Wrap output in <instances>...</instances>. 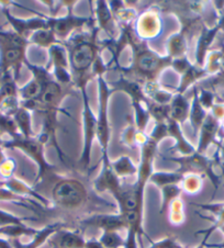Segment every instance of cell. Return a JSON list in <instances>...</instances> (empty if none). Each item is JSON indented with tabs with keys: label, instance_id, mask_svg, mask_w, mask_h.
Masks as SVG:
<instances>
[{
	"label": "cell",
	"instance_id": "cell-2",
	"mask_svg": "<svg viewBox=\"0 0 224 248\" xmlns=\"http://www.w3.org/2000/svg\"><path fill=\"white\" fill-rule=\"evenodd\" d=\"M96 46L90 42H81L74 47L70 55V63L76 72H85L95 62Z\"/></svg>",
	"mask_w": 224,
	"mask_h": 248
},
{
	"label": "cell",
	"instance_id": "cell-26",
	"mask_svg": "<svg viewBox=\"0 0 224 248\" xmlns=\"http://www.w3.org/2000/svg\"><path fill=\"white\" fill-rule=\"evenodd\" d=\"M182 47H184V40L181 38H175L172 41V53L174 55H180L182 53Z\"/></svg>",
	"mask_w": 224,
	"mask_h": 248
},
{
	"label": "cell",
	"instance_id": "cell-13",
	"mask_svg": "<svg viewBox=\"0 0 224 248\" xmlns=\"http://www.w3.org/2000/svg\"><path fill=\"white\" fill-rule=\"evenodd\" d=\"M206 118H207L206 110L201 106L200 101H199V97L196 93L194 94L192 110H190V121H192L194 132H198L201 129V126H202L203 122H205Z\"/></svg>",
	"mask_w": 224,
	"mask_h": 248
},
{
	"label": "cell",
	"instance_id": "cell-12",
	"mask_svg": "<svg viewBox=\"0 0 224 248\" xmlns=\"http://www.w3.org/2000/svg\"><path fill=\"white\" fill-rule=\"evenodd\" d=\"M218 32H219V28L217 26L212 29H207V30L202 32L200 40H199L198 53H197L199 64H202V62L206 57L207 51H208V47L210 46V44L212 43V41L214 40L215 35H217Z\"/></svg>",
	"mask_w": 224,
	"mask_h": 248
},
{
	"label": "cell",
	"instance_id": "cell-30",
	"mask_svg": "<svg viewBox=\"0 0 224 248\" xmlns=\"http://www.w3.org/2000/svg\"><path fill=\"white\" fill-rule=\"evenodd\" d=\"M208 248H224V243L223 244H214V245H207Z\"/></svg>",
	"mask_w": 224,
	"mask_h": 248
},
{
	"label": "cell",
	"instance_id": "cell-7",
	"mask_svg": "<svg viewBox=\"0 0 224 248\" xmlns=\"http://www.w3.org/2000/svg\"><path fill=\"white\" fill-rule=\"evenodd\" d=\"M86 241L80 235L68 231H61L57 236L49 242L53 248H84Z\"/></svg>",
	"mask_w": 224,
	"mask_h": 248
},
{
	"label": "cell",
	"instance_id": "cell-20",
	"mask_svg": "<svg viewBox=\"0 0 224 248\" xmlns=\"http://www.w3.org/2000/svg\"><path fill=\"white\" fill-rule=\"evenodd\" d=\"M16 120L19 126H21L23 133L26 134L27 139L30 136V115L26 109H19L16 113Z\"/></svg>",
	"mask_w": 224,
	"mask_h": 248
},
{
	"label": "cell",
	"instance_id": "cell-32",
	"mask_svg": "<svg viewBox=\"0 0 224 248\" xmlns=\"http://www.w3.org/2000/svg\"><path fill=\"white\" fill-rule=\"evenodd\" d=\"M179 248H184V247H182V246H181V247H179Z\"/></svg>",
	"mask_w": 224,
	"mask_h": 248
},
{
	"label": "cell",
	"instance_id": "cell-29",
	"mask_svg": "<svg viewBox=\"0 0 224 248\" xmlns=\"http://www.w3.org/2000/svg\"><path fill=\"white\" fill-rule=\"evenodd\" d=\"M208 238H209V237H207V236L203 237L202 242H201L200 244H199V245H198L196 248H206V247H207V241H208Z\"/></svg>",
	"mask_w": 224,
	"mask_h": 248
},
{
	"label": "cell",
	"instance_id": "cell-25",
	"mask_svg": "<svg viewBox=\"0 0 224 248\" xmlns=\"http://www.w3.org/2000/svg\"><path fill=\"white\" fill-rule=\"evenodd\" d=\"M138 235L139 234L134 231L128 230L124 248H138Z\"/></svg>",
	"mask_w": 224,
	"mask_h": 248
},
{
	"label": "cell",
	"instance_id": "cell-27",
	"mask_svg": "<svg viewBox=\"0 0 224 248\" xmlns=\"http://www.w3.org/2000/svg\"><path fill=\"white\" fill-rule=\"evenodd\" d=\"M84 248H105L101 243L99 241H95V239H90V241H86Z\"/></svg>",
	"mask_w": 224,
	"mask_h": 248
},
{
	"label": "cell",
	"instance_id": "cell-16",
	"mask_svg": "<svg viewBox=\"0 0 224 248\" xmlns=\"http://www.w3.org/2000/svg\"><path fill=\"white\" fill-rule=\"evenodd\" d=\"M99 242L105 248H124V245H126V239H123L117 231L103 232Z\"/></svg>",
	"mask_w": 224,
	"mask_h": 248
},
{
	"label": "cell",
	"instance_id": "cell-23",
	"mask_svg": "<svg viewBox=\"0 0 224 248\" xmlns=\"http://www.w3.org/2000/svg\"><path fill=\"white\" fill-rule=\"evenodd\" d=\"M33 39H34V41L37 43H40L42 45H47L51 42L52 33L47 31V30H40V31H37L34 35H33Z\"/></svg>",
	"mask_w": 224,
	"mask_h": 248
},
{
	"label": "cell",
	"instance_id": "cell-24",
	"mask_svg": "<svg viewBox=\"0 0 224 248\" xmlns=\"http://www.w3.org/2000/svg\"><path fill=\"white\" fill-rule=\"evenodd\" d=\"M201 106L203 108H212L213 107V94L208 92H202L200 98H199Z\"/></svg>",
	"mask_w": 224,
	"mask_h": 248
},
{
	"label": "cell",
	"instance_id": "cell-28",
	"mask_svg": "<svg viewBox=\"0 0 224 248\" xmlns=\"http://www.w3.org/2000/svg\"><path fill=\"white\" fill-rule=\"evenodd\" d=\"M217 27L219 28V30H223L224 31V14L221 16H220Z\"/></svg>",
	"mask_w": 224,
	"mask_h": 248
},
{
	"label": "cell",
	"instance_id": "cell-8",
	"mask_svg": "<svg viewBox=\"0 0 224 248\" xmlns=\"http://www.w3.org/2000/svg\"><path fill=\"white\" fill-rule=\"evenodd\" d=\"M86 106V114H85V125H86V148L82 154L81 162L87 167L89 165V155H90V146L91 142H93L95 132L97 130V122L96 119L94 118V114L91 112L88 106V102L85 101Z\"/></svg>",
	"mask_w": 224,
	"mask_h": 248
},
{
	"label": "cell",
	"instance_id": "cell-31",
	"mask_svg": "<svg viewBox=\"0 0 224 248\" xmlns=\"http://www.w3.org/2000/svg\"><path fill=\"white\" fill-rule=\"evenodd\" d=\"M221 154H222V158L224 160V145H223V148H222V151H221Z\"/></svg>",
	"mask_w": 224,
	"mask_h": 248
},
{
	"label": "cell",
	"instance_id": "cell-1",
	"mask_svg": "<svg viewBox=\"0 0 224 248\" xmlns=\"http://www.w3.org/2000/svg\"><path fill=\"white\" fill-rule=\"evenodd\" d=\"M52 197L57 205L67 209H75L82 205L87 199V190L80 181L63 179L53 188Z\"/></svg>",
	"mask_w": 224,
	"mask_h": 248
},
{
	"label": "cell",
	"instance_id": "cell-5",
	"mask_svg": "<svg viewBox=\"0 0 224 248\" xmlns=\"http://www.w3.org/2000/svg\"><path fill=\"white\" fill-rule=\"evenodd\" d=\"M84 223L86 225L101 229L103 232L106 231H117L118 232L120 229H126V227L128 229L127 221L120 213L118 216H95L87 218Z\"/></svg>",
	"mask_w": 224,
	"mask_h": 248
},
{
	"label": "cell",
	"instance_id": "cell-9",
	"mask_svg": "<svg viewBox=\"0 0 224 248\" xmlns=\"http://www.w3.org/2000/svg\"><path fill=\"white\" fill-rule=\"evenodd\" d=\"M60 223L48 225L45 229L37 231V233L34 235V239L29 244H23L20 242L19 238H15L14 241V248H40L43 244L48 241L51 235L55 234L60 229Z\"/></svg>",
	"mask_w": 224,
	"mask_h": 248
},
{
	"label": "cell",
	"instance_id": "cell-4",
	"mask_svg": "<svg viewBox=\"0 0 224 248\" xmlns=\"http://www.w3.org/2000/svg\"><path fill=\"white\" fill-rule=\"evenodd\" d=\"M100 81V98H101V110H100V118L97 122V135L100 140L101 145L103 147V153H105V162H107V143L109 139V130H108V121H107V98H108V90L106 85L103 84L101 78H99Z\"/></svg>",
	"mask_w": 224,
	"mask_h": 248
},
{
	"label": "cell",
	"instance_id": "cell-17",
	"mask_svg": "<svg viewBox=\"0 0 224 248\" xmlns=\"http://www.w3.org/2000/svg\"><path fill=\"white\" fill-rule=\"evenodd\" d=\"M182 190L189 193H197L202 187V178L198 173H189L181 181Z\"/></svg>",
	"mask_w": 224,
	"mask_h": 248
},
{
	"label": "cell",
	"instance_id": "cell-3",
	"mask_svg": "<svg viewBox=\"0 0 224 248\" xmlns=\"http://www.w3.org/2000/svg\"><path fill=\"white\" fill-rule=\"evenodd\" d=\"M95 187L100 192L110 191L113 194L114 198H117L118 194L121 192L122 186L120 184L119 177L112 170V168L111 166H109V163L108 162H106L105 165H103L102 172L98 177L97 180L95 181Z\"/></svg>",
	"mask_w": 224,
	"mask_h": 248
},
{
	"label": "cell",
	"instance_id": "cell-11",
	"mask_svg": "<svg viewBox=\"0 0 224 248\" xmlns=\"http://www.w3.org/2000/svg\"><path fill=\"white\" fill-rule=\"evenodd\" d=\"M166 62L164 59H160V57L155 56L152 53L145 52L143 54L139 56L138 64L139 68L142 70L143 73H154L159 69L161 65H163Z\"/></svg>",
	"mask_w": 224,
	"mask_h": 248
},
{
	"label": "cell",
	"instance_id": "cell-14",
	"mask_svg": "<svg viewBox=\"0 0 224 248\" xmlns=\"http://www.w3.org/2000/svg\"><path fill=\"white\" fill-rule=\"evenodd\" d=\"M111 168L119 178L120 177L132 176L134 175V173H138L139 170V169L134 166L133 163L131 162V159L128 158V157H122V158H120L117 162L112 163Z\"/></svg>",
	"mask_w": 224,
	"mask_h": 248
},
{
	"label": "cell",
	"instance_id": "cell-18",
	"mask_svg": "<svg viewBox=\"0 0 224 248\" xmlns=\"http://www.w3.org/2000/svg\"><path fill=\"white\" fill-rule=\"evenodd\" d=\"M173 118L176 120H184L189 112V103L181 96H177L173 102Z\"/></svg>",
	"mask_w": 224,
	"mask_h": 248
},
{
	"label": "cell",
	"instance_id": "cell-21",
	"mask_svg": "<svg viewBox=\"0 0 224 248\" xmlns=\"http://www.w3.org/2000/svg\"><path fill=\"white\" fill-rule=\"evenodd\" d=\"M82 21H78L76 19H63L59 20L54 26V31L59 33V35H65L66 33L70 31L73 27H76Z\"/></svg>",
	"mask_w": 224,
	"mask_h": 248
},
{
	"label": "cell",
	"instance_id": "cell-10",
	"mask_svg": "<svg viewBox=\"0 0 224 248\" xmlns=\"http://www.w3.org/2000/svg\"><path fill=\"white\" fill-rule=\"evenodd\" d=\"M184 176L179 172H154L149 177V181L160 189L169 185H179Z\"/></svg>",
	"mask_w": 224,
	"mask_h": 248
},
{
	"label": "cell",
	"instance_id": "cell-15",
	"mask_svg": "<svg viewBox=\"0 0 224 248\" xmlns=\"http://www.w3.org/2000/svg\"><path fill=\"white\" fill-rule=\"evenodd\" d=\"M182 191V188L179 185H169L166 187L161 188V206H160V213H163L164 211L168 208V205H171L173 201H175L179 194Z\"/></svg>",
	"mask_w": 224,
	"mask_h": 248
},
{
	"label": "cell",
	"instance_id": "cell-6",
	"mask_svg": "<svg viewBox=\"0 0 224 248\" xmlns=\"http://www.w3.org/2000/svg\"><path fill=\"white\" fill-rule=\"evenodd\" d=\"M220 127V120L214 118L212 114L207 115V118L201 126L200 142H199V154L207 150L213 139L217 135Z\"/></svg>",
	"mask_w": 224,
	"mask_h": 248
},
{
	"label": "cell",
	"instance_id": "cell-19",
	"mask_svg": "<svg viewBox=\"0 0 224 248\" xmlns=\"http://www.w3.org/2000/svg\"><path fill=\"white\" fill-rule=\"evenodd\" d=\"M171 222L175 225H179L184 222V204L180 200L176 199L171 203V214H169Z\"/></svg>",
	"mask_w": 224,
	"mask_h": 248
},
{
	"label": "cell",
	"instance_id": "cell-22",
	"mask_svg": "<svg viewBox=\"0 0 224 248\" xmlns=\"http://www.w3.org/2000/svg\"><path fill=\"white\" fill-rule=\"evenodd\" d=\"M179 247L181 246L175 241V239L167 237V238L160 239V241L156 243H152V245L148 248H179Z\"/></svg>",
	"mask_w": 224,
	"mask_h": 248
}]
</instances>
